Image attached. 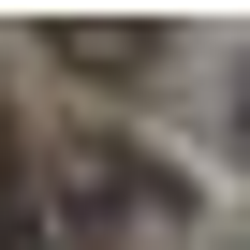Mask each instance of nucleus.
Wrapping results in <instances>:
<instances>
[{
	"instance_id": "nucleus-1",
	"label": "nucleus",
	"mask_w": 250,
	"mask_h": 250,
	"mask_svg": "<svg viewBox=\"0 0 250 250\" xmlns=\"http://www.w3.org/2000/svg\"><path fill=\"white\" fill-rule=\"evenodd\" d=\"M59 235L74 250H147V235H177V177L88 133V147H59Z\"/></svg>"
}]
</instances>
